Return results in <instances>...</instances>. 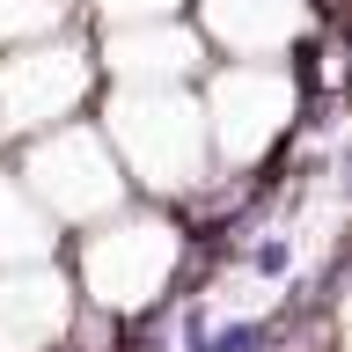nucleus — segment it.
I'll list each match as a JSON object with an SVG mask.
<instances>
[{"label": "nucleus", "mask_w": 352, "mask_h": 352, "mask_svg": "<svg viewBox=\"0 0 352 352\" xmlns=\"http://www.w3.org/2000/svg\"><path fill=\"white\" fill-rule=\"evenodd\" d=\"M257 345H264L257 323H235V330H220V338H206V352H257Z\"/></svg>", "instance_id": "obj_1"}, {"label": "nucleus", "mask_w": 352, "mask_h": 352, "mask_svg": "<svg viewBox=\"0 0 352 352\" xmlns=\"http://www.w3.org/2000/svg\"><path fill=\"white\" fill-rule=\"evenodd\" d=\"M257 272H286V242H279V235L257 242Z\"/></svg>", "instance_id": "obj_2"}]
</instances>
